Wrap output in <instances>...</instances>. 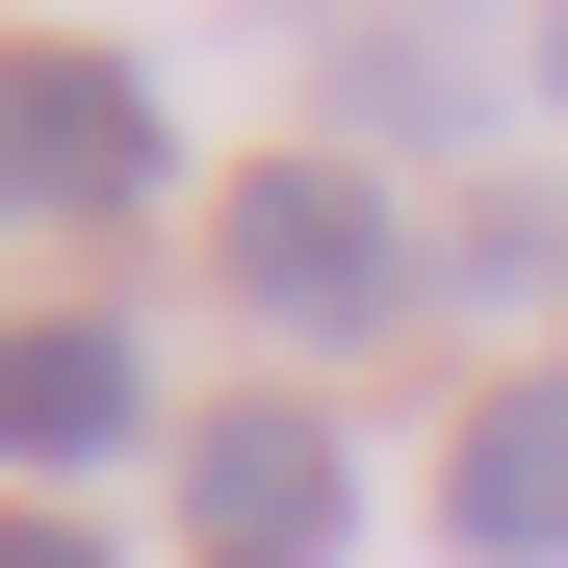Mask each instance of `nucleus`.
<instances>
[{"mask_svg":"<svg viewBox=\"0 0 568 568\" xmlns=\"http://www.w3.org/2000/svg\"><path fill=\"white\" fill-rule=\"evenodd\" d=\"M130 439H155V362H130V311H27V336H0V465H27V517H78Z\"/></svg>","mask_w":568,"mask_h":568,"instance_id":"2","label":"nucleus"},{"mask_svg":"<svg viewBox=\"0 0 568 568\" xmlns=\"http://www.w3.org/2000/svg\"><path fill=\"white\" fill-rule=\"evenodd\" d=\"M0 568H130V542L104 517H0Z\"/></svg>","mask_w":568,"mask_h":568,"instance_id":"6","label":"nucleus"},{"mask_svg":"<svg viewBox=\"0 0 568 568\" xmlns=\"http://www.w3.org/2000/svg\"><path fill=\"white\" fill-rule=\"evenodd\" d=\"M542 388H568V362H542Z\"/></svg>","mask_w":568,"mask_h":568,"instance_id":"9","label":"nucleus"},{"mask_svg":"<svg viewBox=\"0 0 568 568\" xmlns=\"http://www.w3.org/2000/svg\"><path fill=\"white\" fill-rule=\"evenodd\" d=\"M27 207H52V155H27V78H0V233H27Z\"/></svg>","mask_w":568,"mask_h":568,"instance_id":"7","label":"nucleus"},{"mask_svg":"<svg viewBox=\"0 0 568 568\" xmlns=\"http://www.w3.org/2000/svg\"><path fill=\"white\" fill-rule=\"evenodd\" d=\"M542 104H568V0H542Z\"/></svg>","mask_w":568,"mask_h":568,"instance_id":"8","label":"nucleus"},{"mask_svg":"<svg viewBox=\"0 0 568 568\" xmlns=\"http://www.w3.org/2000/svg\"><path fill=\"white\" fill-rule=\"evenodd\" d=\"M207 568H336V517H362V465H336V414L311 388H258V414H207Z\"/></svg>","mask_w":568,"mask_h":568,"instance_id":"3","label":"nucleus"},{"mask_svg":"<svg viewBox=\"0 0 568 568\" xmlns=\"http://www.w3.org/2000/svg\"><path fill=\"white\" fill-rule=\"evenodd\" d=\"M0 78H27V155H52V207H155V78L130 52H0Z\"/></svg>","mask_w":568,"mask_h":568,"instance_id":"5","label":"nucleus"},{"mask_svg":"<svg viewBox=\"0 0 568 568\" xmlns=\"http://www.w3.org/2000/svg\"><path fill=\"white\" fill-rule=\"evenodd\" d=\"M439 542H465V568H568V388H465V439H439Z\"/></svg>","mask_w":568,"mask_h":568,"instance_id":"4","label":"nucleus"},{"mask_svg":"<svg viewBox=\"0 0 568 568\" xmlns=\"http://www.w3.org/2000/svg\"><path fill=\"white\" fill-rule=\"evenodd\" d=\"M207 258H233V311H258V336H311V362L414 311V233H388V181H362V155H258L233 207H207Z\"/></svg>","mask_w":568,"mask_h":568,"instance_id":"1","label":"nucleus"}]
</instances>
